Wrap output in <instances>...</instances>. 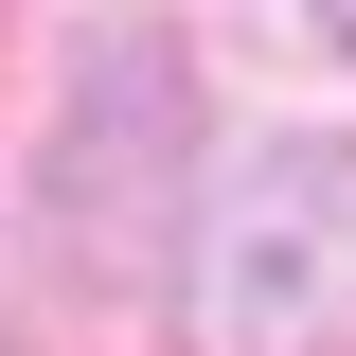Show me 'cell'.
<instances>
[{
    "mask_svg": "<svg viewBox=\"0 0 356 356\" xmlns=\"http://www.w3.org/2000/svg\"><path fill=\"white\" fill-rule=\"evenodd\" d=\"M178 339L196 356H356V143L285 125L214 161L196 250H178Z\"/></svg>",
    "mask_w": 356,
    "mask_h": 356,
    "instance_id": "cell-1",
    "label": "cell"
},
{
    "mask_svg": "<svg viewBox=\"0 0 356 356\" xmlns=\"http://www.w3.org/2000/svg\"><path fill=\"white\" fill-rule=\"evenodd\" d=\"M321 36H339V54H356V0H321Z\"/></svg>",
    "mask_w": 356,
    "mask_h": 356,
    "instance_id": "cell-2",
    "label": "cell"
}]
</instances>
